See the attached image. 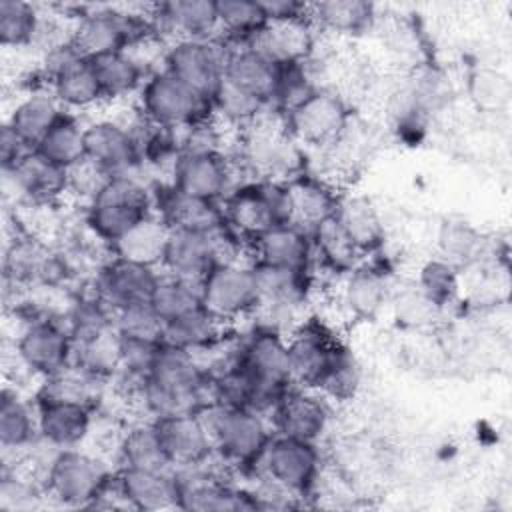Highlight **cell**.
<instances>
[{
  "instance_id": "obj_38",
  "label": "cell",
  "mask_w": 512,
  "mask_h": 512,
  "mask_svg": "<svg viewBox=\"0 0 512 512\" xmlns=\"http://www.w3.org/2000/svg\"><path fill=\"white\" fill-rule=\"evenodd\" d=\"M218 38L228 46H244L260 34L268 20L260 0H216Z\"/></svg>"
},
{
  "instance_id": "obj_33",
  "label": "cell",
  "mask_w": 512,
  "mask_h": 512,
  "mask_svg": "<svg viewBox=\"0 0 512 512\" xmlns=\"http://www.w3.org/2000/svg\"><path fill=\"white\" fill-rule=\"evenodd\" d=\"M226 324L210 314L204 306H196L168 322H164L162 342L188 350L206 352L214 348L224 336Z\"/></svg>"
},
{
  "instance_id": "obj_49",
  "label": "cell",
  "mask_w": 512,
  "mask_h": 512,
  "mask_svg": "<svg viewBox=\"0 0 512 512\" xmlns=\"http://www.w3.org/2000/svg\"><path fill=\"white\" fill-rule=\"evenodd\" d=\"M416 288L440 310L454 302L458 294V272L456 266L444 258L428 260L416 280Z\"/></svg>"
},
{
  "instance_id": "obj_47",
  "label": "cell",
  "mask_w": 512,
  "mask_h": 512,
  "mask_svg": "<svg viewBox=\"0 0 512 512\" xmlns=\"http://www.w3.org/2000/svg\"><path fill=\"white\" fill-rule=\"evenodd\" d=\"M72 342H82L114 330V310L96 294L78 298L66 318Z\"/></svg>"
},
{
  "instance_id": "obj_15",
  "label": "cell",
  "mask_w": 512,
  "mask_h": 512,
  "mask_svg": "<svg viewBox=\"0 0 512 512\" xmlns=\"http://www.w3.org/2000/svg\"><path fill=\"white\" fill-rule=\"evenodd\" d=\"M20 362L40 378H50L72 366L74 342L66 322L42 318L30 322L18 336Z\"/></svg>"
},
{
  "instance_id": "obj_35",
  "label": "cell",
  "mask_w": 512,
  "mask_h": 512,
  "mask_svg": "<svg viewBox=\"0 0 512 512\" xmlns=\"http://www.w3.org/2000/svg\"><path fill=\"white\" fill-rule=\"evenodd\" d=\"M98 76L104 100H120L130 94H138L148 72L144 64L130 52H110L90 60Z\"/></svg>"
},
{
  "instance_id": "obj_51",
  "label": "cell",
  "mask_w": 512,
  "mask_h": 512,
  "mask_svg": "<svg viewBox=\"0 0 512 512\" xmlns=\"http://www.w3.org/2000/svg\"><path fill=\"white\" fill-rule=\"evenodd\" d=\"M114 330L118 336L162 342L164 322L154 312L150 302H144V304H134V306L114 310Z\"/></svg>"
},
{
  "instance_id": "obj_48",
  "label": "cell",
  "mask_w": 512,
  "mask_h": 512,
  "mask_svg": "<svg viewBox=\"0 0 512 512\" xmlns=\"http://www.w3.org/2000/svg\"><path fill=\"white\" fill-rule=\"evenodd\" d=\"M316 88L318 84H314L310 76L308 62L284 64L280 68V78H278V86H276L270 108L274 110V114L284 118L298 104H302Z\"/></svg>"
},
{
  "instance_id": "obj_46",
  "label": "cell",
  "mask_w": 512,
  "mask_h": 512,
  "mask_svg": "<svg viewBox=\"0 0 512 512\" xmlns=\"http://www.w3.org/2000/svg\"><path fill=\"white\" fill-rule=\"evenodd\" d=\"M310 234L314 244V258H318L326 268L340 274H346L352 268H356L360 254L334 218L326 220Z\"/></svg>"
},
{
  "instance_id": "obj_32",
  "label": "cell",
  "mask_w": 512,
  "mask_h": 512,
  "mask_svg": "<svg viewBox=\"0 0 512 512\" xmlns=\"http://www.w3.org/2000/svg\"><path fill=\"white\" fill-rule=\"evenodd\" d=\"M168 238L170 226L156 212H152L136 226H132L126 234H122L116 242H112L110 250L116 258L162 268Z\"/></svg>"
},
{
  "instance_id": "obj_7",
  "label": "cell",
  "mask_w": 512,
  "mask_h": 512,
  "mask_svg": "<svg viewBox=\"0 0 512 512\" xmlns=\"http://www.w3.org/2000/svg\"><path fill=\"white\" fill-rule=\"evenodd\" d=\"M138 106V112L148 124L168 130H182L214 116L208 98L200 96L166 70L148 74L138 92Z\"/></svg>"
},
{
  "instance_id": "obj_27",
  "label": "cell",
  "mask_w": 512,
  "mask_h": 512,
  "mask_svg": "<svg viewBox=\"0 0 512 512\" xmlns=\"http://www.w3.org/2000/svg\"><path fill=\"white\" fill-rule=\"evenodd\" d=\"M158 206L154 212L172 230H196V232H216L226 226V216L222 202L196 198L174 190L170 184L162 188L160 198H154Z\"/></svg>"
},
{
  "instance_id": "obj_8",
  "label": "cell",
  "mask_w": 512,
  "mask_h": 512,
  "mask_svg": "<svg viewBox=\"0 0 512 512\" xmlns=\"http://www.w3.org/2000/svg\"><path fill=\"white\" fill-rule=\"evenodd\" d=\"M152 34L148 16L104 6L78 16L68 38L80 56L92 60L102 54L130 50Z\"/></svg>"
},
{
  "instance_id": "obj_6",
  "label": "cell",
  "mask_w": 512,
  "mask_h": 512,
  "mask_svg": "<svg viewBox=\"0 0 512 512\" xmlns=\"http://www.w3.org/2000/svg\"><path fill=\"white\" fill-rule=\"evenodd\" d=\"M226 224L240 240H254L262 232L290 222V204L284 180L246 182L222 200Z\"/></svg>"
},
{
  "instance_id": "obj_4",
  "label": "cell",
  "mask_w": 512,
  "mask_h": 512,
  "mask_svg": "<svg viewBox=\"0 0 512 512\" xmlns=\"http://www.w3.org/2000/svg\"><path fill=\"white\" fill-rule=\"evenodd\" d=\"M154 194L136 174L108 176L86 210L88 228L108 246L154 212Z\"/></svg>"
},
{
  "instance_id": "obj_40",
  "label": "cell",
  "mask_w": 512,
  "mask_h": 512,
  "mask_svg": "<svg viewBox=\"0 0 512 512\" xmlns=\"http://www.w3.org/2000/svg\"><path fill=\"white\" fill-rule=\"evenodd\" d=\"M210 104H212V112L218 118V122H224L230 126H240V128L252 126L270 108V104H266L258 96L246 92L244 88L236 86L226 76L220 80L218 88L214 90Z\"/></svg>"
},
{
  "instance_id": "obj_53",
  "label": "cell",
  "mask_w": 512,
  "mask_h": 512,
  "mask_svg": "<svg viewBox=\"0 0 512 512\" xmlns=\"http://www.w3.org/2000/svg\"><path fill=\"white\" fill-rule=\"evenodd\" d=\"M394 316L398 324L406 328H424L432 324L442 312L436 304H432L416 286L400 292L392 302Z\"/></svg>"
},
{
  "instance_id": "obj_43",
  "label": "cell",
  "mask_w": 512,
  "mask_h": 512,
  "mask_svg": "<svg viewBox=\"0 0 512 512\" xmlns=\"http://www.w3.org/2000/svg\"><path fill=\"white\" fill-rule=\"evenodd\" d=\"M72 366L84 374L104 380L120 372V336L116 330L104 332L100 336L74 342Z\"/></svg>"
},
{
  "instance_id": "obj_1",
  "label": "cell",
  "mask_w": 512,
  "mask_h": 512,
  "mask_svg": "<svg viewBox=\"0 0 512 512\" xmlns=\"http://www.w3.org/2000/svg\"><path fill=\"white\" fill-rule=\"evenodd\" d=\"M134 390L150 418L202 412L214 402L212 376L196 354L164 342L152 370Z\"/></svg>"
},
{
  "instance_id": "obj_16",
  "label": "cell",
  "mask_w": 512,
  "mask_h": 512,
  "mask_svg": "<svg viewBox=\"0 0 512 512\" xmlns=\"http://www.w3.org/2000/svg\"><path fill=\"white\" fill-rule=\"evenodd\" d=\"M86 158L108 176L134 174L142 160L140 136L126 124L100 118L86 124Z\"/></svg>"
},
{
  "instance_id": "obj_45",
  "label": "cell",
  "mask_w": 512,
  "mask_h": 512,
  "mask_svg": "<svg viewBox=\"0 0 512 512\" xmlns=\"http://www.w3.org/2000/svg\"><path fill=\"white\" fill-rule=\"evenodd\" d=\"M42 30L38 8L24 0H0V44L4 48H26Z\"/></svg>"
},
{
  "instance_id": "obj_36",
  "label": "cell",
  "mask_w": 512,
  "mask_h": 512,
  "mask_svg": "<svg viewBox=\"0 0 512 512\" xmlns=\"http://www.w3.org/2000/svg\"><path fill=\"white\" fill-rule=\"evenodd\" d=\"M342 308L356 320H372L388 302L384 276L368 268H352L346 272L340 292Z\"/></svg>"
},
{
  "instance_id": "obj_3",
  "label": "cell",
  "mask_w": 512,
  "mask_h": 512,
  "mask_svg": "<svg viewBox=\"0 0 512 512\" xmlns=\"http://www.w3.org/2000/svg\"><path fill=\"white\" fill-rule=\"evenodd\" d=\"M234 362L248 374L254 388V410L266 414L294 386L286 334L256 326L240 344Z\"/></svg>"
},
{
  "instance_id": "obj_28",
  "label": "cell",
  "mask_w": 512,
  "mask_h": 512,
  "mask_svg": "<svg viewBox=\"0 0 512 512\" xmlns=\"http://www.w3.org/2000/svg\"><path fill=\"white\" fill-rule=\"evenodd\" d=\"M290 204V222L312 232L326 220L334 218L340 196L322 178L296 174L284 180Z\"/></svg>"
},
{
  "instance_id": "obj_56",
  "label": "cell",
  "mask_w": 512,
  "mask_h": 512,
  "mask_svg": "<svg viewBox=\"0 0 512 512\" xmlns=\"http://www.w3.org/2000/svg\"><path fill=\"white\" fill-rule=\"evenodd\" d=\"M442 246H444V254L448 262H452V258L470 254L474 248V234L466 228V226H448L442 234Z\"/></svg>"
},
{
  "instance_id": "obj_20",
  "label": "cell",
  "mask_w": 512,
  "mask_h": 512,
  "mask_svg": "<svg viewBox=\"0 0 512 512\" xmlns=\"http://www.w3.org/2000/svg\"><path fill=\"white\" fill-rule=\"evenodd\" d=\"M116 496L134 510L178 508L180 486L174 468H126L114 476Z\"/></svg>"
},
{
  "instance_id": "obj_23",
  "label": "cell",
  "mask_w": 512,
  "mask_h": 512,
  "mask_svg": "<svg viewBox=\"0 0 512 512\" xmlns=\"http://www.w3.org/2000/svg\"><path fill=\"white\" fill-rule=\"evenodd\" d=\"M154 34L168 32L172 40L218 38V12L214 0H168L152 6L148 16Z\"/></svg>"
},
{
  "instance_id": "obj_44",
  "label": "cell",
  "mask_w": 512,
  "mask_h": 512,
  "mask_svg": "<svg viewBox=\"0 0 512 512\" xmlns=\"http://www.w3.org/2000/svg\"><path fill=\"white\" fill-rule=\"evenodd\" d=\"M150 306L162 318V322H168L196 306H202L200 282L170 272H160L158 284L150 296Z\"/></svg>"
},
{
  "instance_id": "obj_42",
  "label": "cell",
  "mask_w": 512,
  "mask_h": 512,
  "mask_svg": "<svg viewBox=\"0 0 512 512\" xmlns=\"http://www.w3.org/2000/svg\"><path fill=\"white\" fill-rule=\"evenodd\" d=\"M120 462L126 468H172L166 460L154 420L130 426L118 444Z\"/></svg>"
},
{
  "instance_id": "obj_5",
  "label": "cell",
  "mask_w": 512,
  "mask_h": 512,
  "mask_svg": "<svg viewBox=\"0 0 512 512\" xmlns=\"http://www.w3.org/2000/svg\"><path fill=\"white\" fill-rule=\"evenodd\" d=\"M114 476L102 458L80 448H62L46 468L44 494L62 506L90 508L112 488Z\"/></svg>"
},
{
  "instance_id": "obj_39",
  "label": "cell",
  "mask_w": 512,
  "mask_h": 512,
  "mask_svg": "<svg viewBox=\"0 0 512 512\" xmlns=\"http://www.w3.org/2000/svg\"><path fill=\"white\" fill-rule=\"evenodd\" d=\"M374 4L362 0H328L308 6L312 26L336 34H360L374 22Z\"/></svg>"
},
{
  "instance_id": "obj_14",
  "label": "cell",
  "mask_w": 512,
  "mask_h": 512,
  "mask_svg": "<svg viewBox=\"0 0 512 512\" xmlns=\"http://www.w3.org/2000/svg\"><path fill=\"white\" fill-rule=\"evenodd\" d=\"M260 464L278 490L308 496L320 474V452L316 442L274 434Z\"/></svg>"
},
{
  "instance_id": "obj_10",
  "label": "cell",
  "mask_w": 512,
  "mask_h": 512,
  "mask_svg": "<svg viewBox=\"0 0 512 512\" xmlns=\"http://www.w3.org/2000/svg\"><path fill=\"white\" fill-rule=\"evenodd\" d=\"M202 306L224 324L256 314L260 304L252 264L238 258L216 264L200 280Z\"/></svg>"
},
{
  "instance_id": "obj_30",
  "label": "cell",
  "mask_w": 512,
  "mask_h": 512,
  "mask_svg": "<svg viewBox=\"0 0 512 512\" xmlns=\"http://www.w3.org/2000/svg\"><path fill=\"white\" fill-rule=\"evenodd\" d=\"M246 46L256 48L272 62L284 66L294 62H308L314 48V34L310 20L296 22H268Z\"/></svg>"
},
{
  "instance_id": "obj_21",
  "label": "cell",
  "mask_w": 512,
  "mask_h": 512,
  "mask_svg": "<svg viewBox=\"0 0 512 512\" xmlns=\"http://www.w3.org/2000/svg\"><path fill=\"white\" fill-rule=\"evenodd\" d=\"M276 434L316 442L328 426V406L318 390L292 386L270 410Z\"/></svg>"
},
{
  "instance_id": "obj_54",
  "label": "cell",
  "mask_w": 512,
  "mask_h": 512,
  "mask_svg": "<svg viewBox=\"0 0 512 512\" xmlns=\"http://www.w3.org/2000/svg\"><path fill=\"white\" fill-rule=\"evenodd\" d=\"M268 22H296L310 20L306 2L296 0H260Z\"/></svg>"
},
{
  "instance_id": "obj_22",
  "label": "cell",
  "mask_w": 512,
  "mask_h": 512,
  "mask_svg": "<svg viewBox=\"0 0 512 512\" xmlns=\"http://www.w3.org/2000/svg\"><path fill=\"white\" fill-rule=\"evenodd\" d=\"M38 438L56 450L78 448L92 426V406L62 398L36 396Z\"/></svg>"
},
{
  "instance_id": "obj_2",
  "label": "cell",
  "mask_w": 512,
  "mask_h": 512,
  "mask_svg": "<svg viewBox=\"0 0 512 512\" xmlns=\"http://www.w3.org/2000/svg\"><path fill=\"white\" fill-rule=\"evenodd\" d=\"M200 416L204 418L214 454L226 464L252 468L260 464L272 436V422L258 410L246 406H226L212 402Z\"/></svg>"
},
{
  "instance_id": "obj_55",
  "label": "cell",
  "mask_w": 512,
  "mask_h": 512,
  "mask_svg": "<svg viewBox=\"0 0 512 512\" xmlns=\"http://www.w3.org/2000/svg\"><path fill=\"white\" fill-rule=\"evenodd\" d=\"M30 150V148L18 134L16 130L4 122L2 128H0V164H2V170H8L12 168L20 158H24Z\"/></svg>"
},
{
  "instance_id": "obj_50",
  "label": "cell",
  "mask_w": 512,
  "mask_h": 512,
  "mask_svg": "<svg viewBox=\"0 0 512 512\" xmlns=\"http://www.w3.org/2000/svg\"><path fill=\"white\" fill-rule=\"evenodd\" d=\"M48 264V254L30 238H16L4 256L6 278H12L14 282L44 278Z\"/></svg>"
},
{
  "instance_id": "obj_31",
  "label": "cell",
  "mask_w": 512,
  "mask_h": 512,
  "mask_svg": "<svg viewBox=\"0 0 512 512\" xmlns=\"http://www.w3.org/2000/svg\"><path fill=\"white\" fill-rule=\"evenodd\" d=\"M334 220L360 256L374 254L384 244V224L374 204L364 196H340Z\"/></svg>"
},
{
  "instance_id": "obj_9",
  "label": "cell",
  "mask_w": 512,
  "mask_h": 512,
  "mask_svg": "<svg viewBox=\"0 0 512 512\" xmlns=\"http://www.w3.org/2000/svg\"><path fill=\"white\" fill-rule=\"evenodd\" d=\"M236 240H240L226 224L216 232L172 230L166 244L162 270L200 282L216 264L236 260Z\"/></svg>"
},
{
  "instance_id": "obj_41",
  "label": "cell",
  "mask_w": 512,
  "mask_h": 512,
  "mask_svg": "<svg viewBox=\"0 0 512 512\" xmlns=\"http://www.w3.org/2000/svg\"><path fill=\"white\" fill-rule=\"evenodd\" d=\"M84 130L86 124H82L72 112H66L34 150L68 170L86 158Z\"/></svg>"
},
{
  "instance_id": "obj_24",
  "label": "cell",
  "mask_w": 512,
  "mask_h": 512,
  "mask_svg": "<svg viewBox=\"0 0 512 512\" xmlns=\"http://www.w3.org/2000/svg\"><path fill=\"white\" fill-rule=\"evenodd\" d=\"M158 268L136 264L122 258H112L98 274V296L112 308H126L150 302L158 284Z\"/></svg>"
},
{
  "instance_id": "obj_37",
  "label": "cell",
  "mask_w": 512,
  "mask_h": 512,
  "mask_svg": "<svg viewBox=\"0 0 512 512\" xmlns=\"http://www.w3.org/2000/svg\"><path fill=\"white\" fill-rule=\"evenodd\" d=\"M38 438L36 408L12 388H4L0 396V444L6 452L28 448Z\"/></svg>"
},
{
  "instance_id": "obj_19",
  "label": "cell",
  "mask_w": 512,
  "mask_h": 512,
  "mask_svg": "<svg viewBox=\"0 0 512 512\" xmlns=\"http://www.w3.org/2000/svg\"><path fill=\"white\" fill-rule=\"evenodd\" d=\"M232 174L224 152L180 154L170 170V186L188 196L222 202L232 190Z\"/></svg>"
},
{
  "instance_id": "obj_12",
  "label": "cell",
  "mask_w": 512,
  "mask_h": 512,
  "mask_svg": "<svg viewBox=\"0 0 512 512\" xmlns=\"http://www.w3.org/2000/svg\"><path fill=\"white\" fill-rule=\"evenodd\" d=\"M286 340L292 384L318 392L340 358L348 352L326 328L314 322H300L290 330Z\"/></svg>"
},
{
  "instance_id": "obj_26",
  "label": "cell",
  "mask_w": 512,
  "mask_h": 512,
  "mask_svg": "<svg viewBox=\"0 0 512 512\" xmlns=\"http://www.w3.org/2000/svg\"><path fill=\"white\" fill-rule=\"evenodd\" d=\"M256 262L310 272L314 262L312 234L292 222L278 224L252 240Z\"/></svg>"
},
{
  "instance_id": "obj_25",
  "label": "cell",
  "mask_w": 512,
  "mask_h": 512,
  "mask_svg": "<svg viewBox=\"0 0 512 512\" xmlns=\"http://www.w3.org/2000/svg\"><path fill=\"white\" fill-rule=\"evenodd\" d=\"M6 186H12L20 198L48 204L68 192V170L54 164L38 150H30L12 168L2 170Z\"/></svg>"
},
{
  "instance_id": "obj_29",
  "label": "cell",
  "mask_w": 512,
  "mask_h": 512,
  "mask_svg": "<svg viewBox=\"0 0 512 512\" xmlns=\"http://www.w3.org/2000/svg\"><path fill=\"white\" fill-rule=\"evenodd\" d=\"M280 68V64L272 62L256 48L244 44L230 46L224 62V76L246 92L258 96L266 104H272L280 78Z\"/></svg>"
},
{
  "instance_id": "obj_52",
  "label": "cell",
  "mask_w": 512,
  "mask_h": 512,
  "mask_svg": "<svg viewBox=\"0 0 512 512\" xmlns=\"http://www.w3.org/2000/svg\"><path fill=\"white\" fill-rule=\"evenodd\" d=\"M160 348V340L120 336V372L138 384L152 370Z\"/></svg>"
},
{
  "instance_id": "obj_34",
  "label": "cell",
  "mask_w": 512,
  "mask_h": 512,
  "mask_svg": "<svg viewBox=\"0 0 512 512\" xmlns=\"http://www.w3.org/2000/svg\"><path fill=\"white\" fill-rule=\"evenodd\" d=\"M66 112L68 110L54 98L50 90H34L14 104L6 122L30 148H36L38 142Z\"/></svg>"
},
{
  "instance_id": "obj_13",
  "label": "cell",
  "mask_w": 512,
  "mask_h": 512,
  "mask_svg": "<svg viewBox=\"0 0 512 512\" xmlns=\"http://www.w3.org/2000/svg\"><path fill=\"white\" fill-rule=\"evenodd\" d=\"M282 120L296 144L326 146L336 144L346 132L350 124V108L336 90L318 86Z\"/></svg>"
},
{
  "instance_id": "obj_18",
  "label": "cell",
  "mask_w": 512,
  "mask_h": 512,
  "mask_svg": "<svg viewBox=\"0 0 512 512\" xmlns=\"http://www.w3.org/2000/svg\"><path fill=\"white\" fill-rule=\"evenodd\" d=\"M172 468L204 466L214 456L212 438L200 412L152 418Z\"/></svg>"
},
{
  "instance_id": "obj_17",
  "label": "cell",
  "mask_w": 512,
  "mask_h": 512,
  "mask_svg": "<svg viewBox=\"0 0 512 512\" xmlns=\"http://www.w3.org/2000/svg\"><path fill=\"white\" fill-rule=\"evenodd\" d=\"M206 466V464H204ZM204 466L174 468L180 486L178 508L196 512H224V510H256L262 508L256 494L234 488Z\"/></svg>"
},
{
  "instance_id": "obj_11",
  "label": "cell",
  "mask_w": 512,
  "mask_h": 512,
  "mask_svg": "<svg viewBox=\"0 0 512 512\" xmlns=\"http://www.w3.org/2000/svg\"><path fill=\"white\" fill-rule=\"evenodd\" d=\"M228 50L230 46L222 38L172 40L162 54V70L210 100L224 78Z\"/></svg>"
}]
</instances>
